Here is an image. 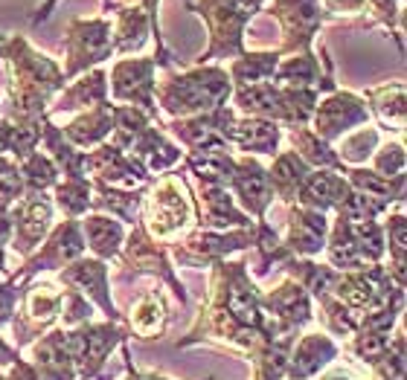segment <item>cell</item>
<instances>
[{
	"label": "cell",
	"instance_id": "obj_1",
	"mask_svg": "<svg viewBox=\"0 0 407 380\" xmlns=\"http://www.w3.org/2000/svg\"><path fill=\"white\" fill-rule=\"evenodd\" d=\"M158 319H160V305L154 302V299H146L143 305L137 308V314H134V326L143 331V334H151L154 328H158Z\"/></svg>",
	"mask_w": 407,
	"mask_h": 380
},
{
	"label": "cell",
	"instance_id": "obj_2",
	"mask_svg": "<svg viewBox=\"0 0 407 380\" xmlns=\"http://www.w3.org/2000/svg\"><path fill=\"white\" fill-rule=\"evenodd\" d=\"M343 290V297L349 302H355V305H363V302H370L372 299V285L367 279H355V281H346V285L341 288Z\"/></svg>",
	"mask_w": 407,
	"mask_h": 380
},
{
	"label": "cell",
	"instance_id": "obj_3",
	"mask_svg": "<svg viewBox=\"0 0 407 380\" xmlns=\"http://www.w3.org/2000/svg\"><path fill=\"white\" fill-rule=\"evenodd\" d=\"M230 311L242 319V322H256L259 317H256V305L250 302V297L247 293H233L230 297Z\"/></svg>",
	"mask_w": 407,
	"mask_h": 380
},
{
	"label": "cell",
	"instance_id": "obj_4",
	"mask_svg": "<svg viewBox=\"0 0 407 380\" xmlns=\"http://www.w3.org/2000/svg\"><path fill=\"white\" fill-rule=\"evenodd\" d=\"M271 137H274V131L268 128V125H245V128L238 131V139H242V143H250V146H262V143H268Z\"/></svg>",
	"mask_w": 407,
	"mask_h": 380
},
{
	"label": "cell",
	"instance_id": "obj_5",
	"mask_svg": "<svg viewBox=\"0 0 407 380\" xmlns=\"http://www.w3.org/2000/svg\"><path fill=\"white\" fill-rule=\"evenodd\" d=\"M329 194H332L329 177H314L312 186H308V198H314V201H329Z\"/></svg>",
	"mask_w": 407,
	"mask_h": 380
}]
</instances>
